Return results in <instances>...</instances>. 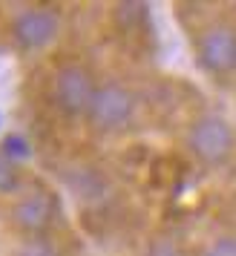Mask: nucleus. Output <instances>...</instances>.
<instances>
[{
    "instance_id": "f257e3e1",
    "label": "nucleus",
    "mask_w": 236,
    "mask_h": 256,
    "mask_svg": "<svg viewBox=\"0 0 236 256\" xmlns=\"http://www.w3.org/2000/svg\"><path fill=\"white\" fill-rule=\"evenodd\" d=\"M98 84H95L92 72L81 66V64H66L55 72L52 81V101L60 112L66 116H86L95 101Z\"/></svg>"
},
{
    "instance_id": "f03ea898",
    "label": "nucleus",
    "mask_w": 236,
    "mask_h": 256,
    "mask_svg": "<svg viewBox=\"0 0 236 256\" xmlns=\"http://www.w3.org/2000/svg\"><path fill=\"white\" fill-rule=\"evenodd\" d=\"M234 144H236L234 127L219 116H202L190 127V136H188L190 152L202 164H210V167L228 162L230 152H234Z\"/></svg>"
},
{
    "instance_id": "7ed1b4c3",
    "label": "nucleus",
    "mask_w": 236,
    "mask_h": 256,
    "mask_svg": "<svg viewBox=\"0 0 236 256\" xmlns=\"http://www.w3.org/2000/svg\"><path fill=\"white\" fill-rule=\"evenodd\" d=\"M132 112H136V95L124 84H104L98 86L86 118L98 132H118L130 124Z\"/></svg>"
},
{
    "instance_id": "20e7f679",
    "label": "nucleus",
    "mask_w": 236,
    "mask_h": 256,
    "mask_svg": "<svg viewBox=\"0 0 236 256\" xmlns=\"http://www.w3.org/2000/svg\"><path fill=\"white\" fill-rule=\"evenodd\" d=\"M199 64L213 75H228L236 70V29L228 24L208 26L199 38Z\"/></svg>"
},
{
    "instance_id": "39448f33",
    "label": "nucleus",
    "mask_w": 236,
    "mask_h": 256,
    "mask_svg": "<svg viewBox=\"0 0 236 256\" xmlns=\"http://www.w3.org/2000/svg\"><path fill=\"white\" fill-rule=\"evenodd\" d=\"M60 32V18L55 9H26L14 18L12 35L20 49H46Z\"/></svg>"
},
{
    "instance_id": "423d86ee",
    "label": "nucleus",
    "mask_w": 236,
    "mask_h": 256,
    "mask_svg": "<svg viewBox=\"0 0 236 256\" xmlns=\"http://www.w3.org/2000/svg\"><path fill=\"white\" fill-rule=\"evenodd\" d=\"M12 222L18 230L40 239L52 228V222H55V198L49 193H29V196H24L14 204Z\"/></svg>"
},
{
    "instance_id": "0eeeda50",
    "label": "nucleus",
    "mask_w": 236,
    "mask_h": 256,
    "mask_svg": "<svg viewBox=\"0 0 236 256\" xmlns=\"http://www.w3.org/2000/svg\"><path fill=\"white\" fill-rule=\"evenodd\" d=\"M72 187H75V193L81 198H98L106 190V182L101 178L98 170H81L78 182H72Z\"/></svg>"
},
{
    "instance_id": "6e6552de",
    "label": "nucleus",
    "mask_w": 236,
    "mask_h": 256,
    "mask_svg": "<svg viewBox=\"0 0 236 256\" xmlns=\"http://www.w3.org/2000/svg\"><path fill=\"white\" fill-rule=\"evenodd\" d=\"M18 187H20V170H18L14 158H9L0 150V193H14Z\"/></svg>"
},
{
    "instance_id": "1a4fd4ad",
    "label": "nucleus",
    "mask_w": 236,
    "mask_h": 256,
    "mask_svg": "<svg viewBox=\"0 0 236 256\" xmlns=\"http://www.w3.org/2000/svg\"><path fill=\"white\" fill-rule=\"evenodd\" d=\"M144 18H147V12H144L142 3H121V6H118V12H116V20L124 26V29L138 26Z\"/></svg>"
},
{
    "instance_id": "9d476101",
    "label": "nucleus",
    "mask_w": 236,
    "mask_h": 256,
    "mask_svg": "<svg viewBox=\"0 0 236 256\" xmlns=\"http://www.w3.org/2000/svg\"><path fill=\"white\" fill-rule=\"evenodd\" d=\"M144 256H184V250H182V244H178L176 239L158 236V239H153V242L147 244Z\"/></svg>"
},
{
    "instance_id": "9b49d317",
    "label": "nucleus",
    "mask_w": 236,
    "mask_h": 256,
    "mask_svg": "<svg viewBox=\"0 0 236 256\" xmlns=\"http://www.w3.org/2000/svg\"><path fill=\"white\" fill-rule=\"evenodd\" d=\"M18 256H58V250L49 242H44V239H32V242H26L18 250Z\"/></svg>"
},
{
    "instance_id": "f8f14e48",
    "label": "nucleus",
    "mask_w": 236,
    "mask_h": 256,
    "mask_svg": "<svg viewBox=\"0 0 236 256\" xmlns=\"http://www.w3.org/2000/svg\"><path fill=\"white\" fill-rule=\"evenodd\" d=\"M204 256H236V239L234 236H222L204 250Z\"/></svg>"
},
{
    "instance_id": "ddd939ff",
    "label": "nucleus",
    "mask_w": 236,
    "mask_h": 256,
    "mask_svg": "<svg viewBox=\"0 0 236 256\" xmlns=\"http://www.w3.org/2000/svg\"><path fill=\"white\" fill-rule=\"evenodd\" d=\"M3 147H6V156H9V158H14V156H26V144H24V138H18V136H12V138H6V144H3Z\"/></svg>"
}]
</instances>
